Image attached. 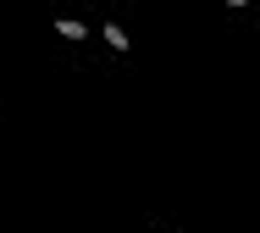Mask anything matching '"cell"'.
Returning a JSON list of instances; mask_svg holds the SVG:
<instances>
[{
  "label": "cell",
  "instance_id": "cell-4",
  "mask_svg": "<svg viewBox=\"0 0 260 233\" xmlns=\"http://www.w3.org/2000/svg\"><path fill=\"white\" fill-rule=\"evenodd\" d=\"M166 233H172V228H166Z\"/></svg>",
  "mask_w": 260,
  "mask_h": 233
},
{
  "label": "cell",
  "instance_id": "cell-3",
  "mask_svg": "<svg viewBox=\"0 0 260 233\" xmlns=\"http://www.w3.org/2000/svg\"><path fill=\"white\" fill-rule=\"evenodd\" d=\"M227 6H249V0H227Z\"/></svg>",
  "mask_w": 260,
  "mask_h": 233
},
{
  "label": "cell",
  "instance_id": "cell-2",
  "mask_svg": "<svg viewBox=\"0 0 260 233\" xmlns=\"http://www.w3.org/2000/svg\"><path fill=\"white\" fill-rule=\"evenodd\" d=\"M105 45H116V50H127L133 39H127V28H116V22H105Z\"/></svg>",
  "mask_w": 260,
  "mask_h": 233
},
{
  "label": "cell",
  "instance_id": "cell-1",
  "mask_svg": "<svg viewBox=\"0 0 260 233\" xmlns=\"http://www.w3.org/2000/svg\"><path fill=\"white\" fill-rule=\"evenodd\" d=\"M55 34H61V39H89V28H83L78 17H61V22H55Z\"/></svg>",
  "mask_w": 260,
  "mask_h": 233
}]
</instances>
